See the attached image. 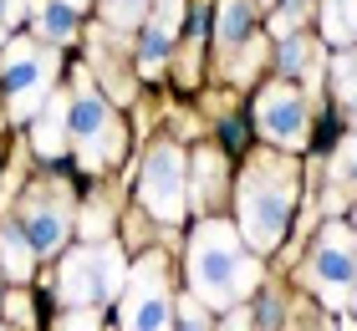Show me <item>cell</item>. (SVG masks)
I'll list each match as a JSON object with an SVG mask.
<instances>
[{
	"mask_svg": "<svg viewBox=\"0 0 357 331\" xmlns=\"http://www.w3.org/2000/svg\"><path fill=\"white\" fill-rule=\"evenodd\" d=\"M189 280L204 306H235L245 291H255L261 265L250 250H240V235L220 220H204L189 240Z\"/></svg>",
	"mask_w": 357,
	"mask_h": 331,
	"instance_id": "cell-1",
	"label": "cell"
},
{
	"mask_svg": "<svg viewBox=\"0 0 357 331\" xmlns=\"http://www.w3.org/2000/svg\"><path fill=\"white\" fill-rule=\"evenodd\" d=\"M291 194H296V169L286 158H255L250 174L240 178V224L255 250H271L286 235Z\"/></svg>",
	"mask_w": 357,
	"mask_h": 331,
	"instance_id": "cell-2",
	"label": "cell"
},
{
	"mask_svg": "<svg viewBox=\"0 0 357 331\" xmlns=\"http://www.w3.org/2000/svg\"><path fill=\"white\" fill-rule=\"evenodd\" d=\"M123 280H128V265L118 255V245H87V250H72L67 260H61L56 295L77 311L87 301H118Z\"/></svg>",
	"mask_w": 357,
	"mask_h": 331,
	"instance_id": "cell-3",
	"label": "cell"
},
{
	"mask_svg": "<svg viewBox=\"0 0 357 331\" xmlns=\"http://www.w3.org/2000/svg\"><path fill=\"white\" fill-rule=\"evenodd\" d=\"M52 72H56V61L46 46H36V41L6 46V56H0V87H6L10 118H36L41 102H46V87H52Z\"/></svg>",
	"mask_w": 357,
	"mask_h": 331,
	"instance_id": "cell-4",
	"label": "cell"
},
{
	"mask_svg": "<svg viewBox=\"0 0 357 331\" xmlns=\"http://www.w3.org/2000/svg\"><path fill=\"white\" fill-rule=\"evenodd\" d=\"M67 132H72V148L82 153V163L92 174L102 169L107 158H118V148H123V132H118L112 107L87 87V82L72 92V102H67Z\"/></svg>",
	"mask_w": 357,
	"mask_h": 331,
	"instance_id": "cell-5",
	"label": "cell"
},
{
	"mask_svg": "<svg viewBox=\"0 0 357 331\" xmlns=\"http://www.w3.org/2000/svg\"><path fill=\"white\" fill-rule=\"evenodd\" d=\"M352 280H357V235L342 224H327V235L312 250V291L332 311H342L352 295Z\"/></svg>",
	"mask_w": 357,
	"mask_h": 331,
	"instance_id": "cell-6",
	"label": "cell"
},
{
	"mask_svg": "<svg viewBox=\"0 0 357 331\" xmlns=\"http://www.w3.org/2000/svg\"><path fill=\"white\" fill-rule=\"evenodd\" d=\"M143 204H149L158 220H184V153L174 143H158L149 148V163H143Z\"/></svg>",
	"mask_w": 357,
	"mask_h": 331,
	"instance_id": "cell-7",
	"label": "cell"
},
{
	"mask_svg": "<svg viewBox=\"0 0 357 331\" xmlns=\"http://www.w3.org/2000/svg\"><path fill=\"white\" fill-rule=\"evenodd\" d=\"M123 331H174L169 291H164V265L158 260L138 265L133 286H123Z\"/></svg>",
	"mask_w": 357,
	"mask_h": 331,
	"instance_id": "cell-8",
	"label": "cell"
},
{
	"mask_svg": "<svg viewBox=\"0 0 357 331\" xmlns=\"http://www.w3.org/2000/svg\"><path fill=\"white\" fill-rule=\"evenodd\" d=\"M255 128H261L271 143L296 148L306 138V102H301V92L286 87V82H271V87L255 97Z\"/></svg>",
	"mask_w": 357,
	"mask_h": 331,
	"instance_id": "cell-9",
	"label": "cell"
},
{
	"mask_svg": "<svg viewBox=\"0 0 357 331\" xmlns=\"http://www.w3.org/2000/svg\"><path fill=\"white\" fill-rule=\"evenodd\" d=\"M67 229H72L67 199H52V194H31V199H21V235L31 240V250H36V255H61V245H67Z\"/></svg>",
	"mask_w": 357,
	"mask_h": 331,
	"instance_id": "cell-10",
	"label": "cell"
},
{
	"mask_svg": "<svg viewBox=\"0 0 357 331\" xmlns=\"http://www.w3.org/2000/svg\"><path fill=\"white\" fill-rule=\"evenodd\" d=\"M178 21H184V0H158L153 21L143 26V41H138V66H143V72H158V66H164Z\"/></svg>",
	"mask_w": 357,
	"mask_h": 331,
	"instance_id": "cell-11",
	"label": "cell"
},
{
	"mask_svg": "<svg viewBox=\"0 0 357 331\" xmlns=\"http://www.w3.org/2000/svg\"><path fill=\"white\" fill-rule=\"evenodd\" d=\"M67 143H72V132H67V97H46L41 102V123H36V153L56 158Z\"/></svg>",
	"mask_w": 357,
	"mask_h": 331,
	"instance_id": "cell-12",
	"label": "cell"
},
{
	"mask_svg": "<svg viewBox=\"0 0 357 331\" xmlns=\"http://www.w3.org/2000/svg\"><path fill=\"white\" fill-rule=\"evenodd\" d=\"M31 265H36V250H31V240L21 235V224H6L0 229V270L10 280H26Z\"/></svg>",
	"mask_w": 357,
	"mask_h": 331,
	"instance_id": "cell-13",
	"label": "cell"
},
{
	"mask_svg": "<svg viewBox=\"0 0 357 331\" xmlns=\"http://www.w3.org/2000/svg\"><path fill=\"white\" fill-rule=\"evenodd\" d=\"M250 41V0H220V46H245Z\"/></svg>",
	"mask_w": 357,
	"mask_h": 331,
	"instance_id": "cell-14",
	"label": "cell"
},
{
	"mask_svg": "<svg viewBox=\"0 0 357 331\" xmlns=\"http://www.w3.org/2000/svg\"><path fill=\"white\" fill-rule=\"evenodd\" d=\"M36 26H41V36H46V41H72V31H77V10H72V6H61V0H41V6H36Z\"/></svg>",
	"mask_w": 357,
	"mask_h": 331,
	"instance_id": "cell-15",
	"label": "cell"
},
{
	"mask_svg": "<svg viewBox=\"0 0 357 331\" xmlns=\"http://www.w3.org/2000/svg\"><path fill=\"white\" fill-rule=\"evenodd\" d=\"M321 31H327V41H357V0H327Z\"/></svg>",
	"mask_w": 357,
	"mask_h": 331,
	"instance_id": "cell-16",
	"label": "cell"
},
{
	"mask_svg": "<svg viewBox=\"0 0 357 331\" xmlns=\"http://www.w3.org/2000/svg\"><path fill=\"white\" fill-rule=\"evenodd\" d=\"M312 61H317V46L306 41V36H291L281 52H275V66H281V77H296V72H312Z\"/></svg>",
	"mask_w": 357,
	"mask_h": 331,
	"instance_id": "cell-17",
	"label": "cell"
},
{
	"mask_svg": "<svg viewBox=\"0 0 357 331\" xmlns=\"http://www.w3.org/2000/svg\"><path fill=\"white\" fill-rule=\"evenodd\" d=\"M102 10H107V21H112V26H133L138 15L149 10V0H107Z\"/></svg>",
	"mask_w": 357,
	"mask_h": 331,
	"instance_id": "cell-18",
	"label": "cell"
},
{
	"mask_svg": "<svg viewBox=\"0 0 357 331\" xmlns=\"http://www.w3.org/2000/svg\"><path fill=\"white\" fill-rule=\"evenodd\" d=\"M281 295H261V306H255V326H261V331H275V326H281Z\"/></svg>",
	"mask_w": 357,
	"mask_h": 331,
	"instance_id": "cell-19",
	"label": "cell"
},
{
	"mask_svg": "<svg viewBox=\"0 0 357 331\" xmlns=\"http://www.w3.org/2000/svg\"><path fill=\"white\" fill-rule=\"evenodd\" d=\"M337 178L357 189V138H347V143H342V153H337Z\"/></svg>",
	"mask_w": 357,
	"mask_h": 331,
	"instance_id": "cell-20",
	"label": "cell"
},
{
	"mask_svg": "<svg viewBox=\"0 0 357 331\" xmlns=\"http://www.w3.org/2000/svg\"><path fill=\"white\" fill-rule=\"evenodd\" d=\"M194 174H199V199H204L209 189L220 184V158H215V153H199V163H194Z\"/></svg>",
	"mask_w": 357,
	"mask_h": 331,
	"instance_id": "cell-21",
	"label": "cell"
},
{
	"mask_svg": "<svg viewBox=\"0 0 357 331\" xmlns=\"http://www.w3.org/2000/svg\"><path fill=\"white\" fill-rule=\"evenodd\" d=\"M178 326H184V331H209L204 301H184V306H178Z\"/></svg>",
	"mask_w": 357,
	"mask_h": 331,
	"instance_id": "cell-22",
	"label": "cell"
},
{
	"mask_svg": "<svg viewBox=\"0 0 357 331\" xmlns=\"http://www.w3.org/2000/svg\"><path fill=\"white\" fill-rule=\"evenodd\" d=\"M337 92H342L347 102L357 97V61H352V56H342V61H337Z\"/></svg>",
	"mask_w": 357,
	"mask_h": 331,
	"instance_id": "cell-23",
	"label": "cell"
},
{
	"mask_svg": "<svg viewBox=\"0 0 357 331\" xmlns=\"http://www.w3.org/2000/svg\"><path fill=\"white\" fill-rule=\"evenodd\" d=\"M56 331H97V316L92 311H67V316L56 321Z\"/></svg>",
	"mask_w": 357,
	"mask_h": 331,
	"instance_id": "cell-24",
	"label": "cell"
},
{
	"mask_svg": "<svg viewBox=\"0 0 357 331\" xmlns=\"http://www.w3.org/2000/svg\"><path fill=\"white\" fill-rule=\"evenodd\" d=\"M21 15H26V10L15 6V0H0V36H6V26H10V21H21Z\"/></svg>",
	"mask_w": 357,
	"mask_h": 331,
	"instance_id": "cell-25",
	"label": "cell"
},
{
	"mask_svg": "<svg viewBox=\"0 0 357 331\" xmlns=\"http://www.w3.org/2000/svg\"><path fill=\"white\" fill-rule=\"evenodd\" d=\"M184 26H189V41H194V36H204V6H194Z\"/></svg>",
	"mask_w": 357,
	"mask_h": 331,
	"instance_id": "cell-26",
	"label": "cell"
},
{
	"mask_svg": "<svg viewBox=\"0 0 357 331\" xmlns=\"http://www.w3.org/2000/svg\"><path fill=\"white\" fill-rule=\"evenodd\" d=\"M225 143H230V148H240V143H245V123H225Z\"/></svg>",
	"mask_w": 357,
	"mask_h": 331,
	"instance_id": "cell-27",
	"label": "cell"
},
{
	"mask_svg": "<svg viewBox=\"0 0 357 331\" xmlns=\"http://www.w3.org/2000/svg\"><path fill=\"white\" fill-rule=\"evenodd\" d=\"M10 316L15 321H31V301H10Z\"/></svg>",
	"mask_w": 357,
	"mask_h": 331,
	"instance_id": "cell-28",
	"label": "cell"
},
{
	"mask_svg": "<svg viewBox=\"0 0 357 331\" xmlns=\"http://www.w3.org/2000/svg\"><path fill=\"white\" fill-rule=\"evenodd\" d=\"M220 331H250V326L245 321H230V326H220Z\"/></svg>",
	"mask_w": 357,
	"mask_h": 331,
	"instance_id": "cell-29",
	"label": "cell"
},
{
	"mask_svg": "<svg viewBox=\"0 0 357 331\" xmlns=\"http://www.w3.org/2000/svg\"><path fill=\"white\" fill-rule=\"evenodd\" d=\"M61 6H72V10H82V6H87V0H61Z\"/></svg>",
	"mask_w": 357,
	"mask_h": 331,
	"instance_id": "cell-30",
	"label": "cell"
},
{
	"mask_svg": "<svg viewBox=\"0 0 357 331\" xmlns=\"http://www.w3.org/2000/svg\"><path fill=\"white\" fill-rule=\"evenodd\" d=\"M15 6H21V10H26V6H36V0H15Z\"/></svg>",
	"mask_w": 357,
	"mask_h": 331,
	"instance_id": "cell-31",
	"label": "cell"
},
{
	"mask_svg": "<svg viewBox=\"0 0 357 331\" xmlns=\"http://www.w3.org/2000/svg\"><path fill=\"white\" fill-rule=\"evenodd\" d=\"M352 301H357V280H352Z\"/></svg>",
	"mask_w": 357,
	"mask_h": 331,
	"instance_id": "cell-32",
	"label": "cell"
}]
</instances>
